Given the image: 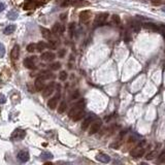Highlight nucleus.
Here are the masks:
<instances>
[{
    "label": "nucleus",
    "mask_w": 165,
    "mask_h": 165,
    "mask_svg": "<svg viewBox=\"0 0 165 165\" xmlns=\"http://www.w3.org/2000/svg\"><path fill=\"white\" fill-rule=\"evenodd\" d=\"M68 29H69V34H70V37H72L73 33H74V30H76V24H74V23L69 24Z\"/></svg>",
    "instance_id": "28"
},
{
    "label": "nucleus",
    "mask_w": 165,
    "mask_h": 165,
    "mask_svg": "<svg viewBox=\"0 0 165 165\" xmlns=\"http://www.w3.org/2000/svg\"><path fill=\"white\" fill-rule=\"evenodd\" d=\"M5 101H6V98H5V96L3 94H0V103L2 104V103H4Z\"/></svg>",
    "instance_id": "40"
},
{
    "label": "nucleus",
    "mask_w": 165,
    "mask_h": 165,
    "mask_svg": "<svg viewBox=\"0 0 165 165\" xmlns=\"http://www.w3.org/2000/svg\"><path fill=\"white\" fill-rule=\"evenodd\" d=\"M92 123H93V117L91 115H89L88 117H86L85 120L82 121V130H87L88 128L90 127V126L92 125Z\"/></svg>",
    "instance_id": "12"
},
{
    "label": "nucleus",
    "mask_w": 165,
    "mask_h": 165,
    "mask_svg": "<svg viewBox=\"0 0 165 165\" xmlns=\"http://www.w3.org/2000/svg\"><path fill=\"white\" fill-rule=\"evenodd\" d=\"M65 31V27L60 23H56L52 28V33H54L55 35H62Z\"/></svg>",
    "instance_id": "7"
},
{
    "label": "nucleus",
    "mask_w": 165,
    "mask_h": 165,
    "mask_svg": "<svg viewBox=\"0 0 165 165\" xmlns=\"http://www.w3.org/2000/svg\"><path fill=\"white\" fill-rule=\"evenodd\" d=\"M157 163H165V152H162V153L159 155Z\"/></svg>",
    "instance_id": "35"
},
{
    "label": "nucleus",
    "mask_w": 165,
    "mask_h": 165,
    "mask_svg": "<svg viewBox=\"0 0 165 165\" xmlns=\"http://www.w3.org/2000/svg\"><path fill=\"white\" fill-rule=\"evenodd\" d=\"M47 43H43V41H39V43L36 45V50H37L38 52H43V50L47 49Z\"/></svg>",
    "instance_id": "26"
},
{
    "label": "nucleus",
    "mask_w": 165,
    "mask_h": 165,
    "mask_svg": "<svg viewBox=\"0 0 165 165\" xmlns=\"http://www.w3.org/2000/svg\"><path fill=\"white\" fill-rule=\"evenodd\" d=\"M18 16H19V12H16V10H10V12H7V19L12 20V21H14V20H16V18H18Z\"/></svg>",
    "instance_id": "21"
},
{
    "label": "nucleus",
    "mask_w": 165,
    "mask_h": 165,
    "mask_svg": "<svg viewBox=\"0 0 165 165\" xmlns=\"http://www.w3.org/2000/svg\"><path fill=\"white\" fill-rule=\"evenodd\" d=\"M60 67H61V64L59 62H55V63L51 64V66H50V68L52 69V70H58Z\"/></svg>",
    "instance_id": "31"
},
{
    "label": "nucleus",
    "mask_w": 165,
    "mask_h": 165,
    "mask_svg": "<svg viewBox=\"0 0 165 165\" xmlns=\"http://www.w3.org/2000/svg\"><path fill=\"white\" fill-rule=\"evenodd\" d=\"M19 56H20V47L18 45H16L12 47V52H10V58H12V61H16V60H18Z\"/></svg>",
    "instance_id": "15"
},
{
    "label": "nucleus",
    "mask_w": 165,
    "mask_h": 165,
    "mask_svg": "<svg viewBox=\"0 0 165 165\" xmlns=\"http://www.w3.org/2000/svg\"><path fill=\"white\" fill-rule=\"evenodd\" d=\"M66 109H67V103H66V101H62L61 103H60L59 107H58V113H63L64 111H66Z\"/></svg>",
    "instance_id": "27"
},
{
    "label": "nucleus",
    "mask_w": 165,
    "mask_h": 165,
    "mask_svg": "<svg viewBox=\"0 0 165 165\" xmlns=\"http://www.w3.org/2000/svg\"><path fill=\"white\" fill-rule=\"evenodd\" d=\"M40 31H41V34H43V36L45 38V39H51V38H52V31H50L49 29L41 27V28H40Z\"/></svg>",
    "instance_id": "18"
},
{
    "label": "nucleus",
    "mask_w": 165,
    "mask_h": 165,
    "mask_svg": "<svg viewBox=\"0 0 165 165\" xmlns=\"http://www.w3.org/2000/svg\"><path fill=\"white\" fill-rule=\"evenodd\" d=\"M78 96H80V94H78V92L76 91V92L73 93V95L71 96V98H72V99H76V98H78Z\"/></svg>",
    "instance_id": "41"
},
{
    "label": "nucleus",
    "mask_w": 165,
    "mask_h": 165,
    "mask_svg": "<svg viewBox=\"0 0 165 165\" xmlns=\"http://www.w3.org/2000/svg\"><path fill=\"white\" fill-rule=\"evenodd\" d=\"M100 128H101V121H95V122L92 123V125L90 126L89 134L90 135L95 134V133H97L99 131Z\"/></svg>",
    "instance_id": "8"
},
{
    "label": "nucleus",
    "mask_w": 165,
    "mask_h": 165,
    "mask_svg": "<svg viewBox=\"0 0 165 165\" xmlns=\"http://www.w3.org/2000/svg\"><path fill=\"white\" fill-rule=\"evenodd\" d=\"M111 22L116 25H119L120 24V16L118 14H113L111 16Z\"/></svg>",
    "instance_id": "29"
},
{
    "label": "nucleus",
    "mask_w": 165,
    "mask_h": 165,
    "mask_svg": "<svg viewBox=\"0 0 165 165\" xmlns=\"http://www.w3.org/2000/svg\"><path fill=\"white\" fill-rule=\"evenodd\" d=\"M34 87H35V90L36 91H41L45 88V82H43V80H41L40 78H37L34 82Z\"/></svg>",
    "instance_id": "17"
},
{
    "label": "nucleus",
    "mask_w": 165,
    "mask_h": 165,
    "mask_svg": "<svg viewBox=\"0 0 165 165\" xmlns=\"http://www.w3.org/2000/svg\"><path fill=\"white\" fill-rule=\"evenodd\" d=\"M37 61V57H28L24 60V66L28 69H34L35 68V63Z\"/></svg>",
    "instance_id": "4"
},
{
    "label": "nucleus",
    "mask_w": 165,
    "mask_h": 165,
    "mask_svg": "<svg viewBox=\"0 0 165 165\" xmlns=\"http://www.w3.org/2000/svg\"><path fill=\"white\" fill-rule=\"evenodd\" d=\"M109 14L107 12H101V14H96L94 19V27H99L104 25L106 22V20L109 19Z\"/></svg>",
    "instance_id": "3"
},
{
    "label": "nucleus",
    "mask_w": 165,
    "mask_h": 165,
    "mask_svg": "<svg viewBox=\"0 0 165 165\" xmlns=\"http://www.w3.org/2000/svg\"><path fill=\"white\" fill-rule=\"evenodd\" d=\"M45 165H54V164H53V163H50V162H47V163H45Z\"/></svg>",
    "instance_id": "43"
},
{
    "label": "nucleus",
    "mask_w": 165,
    "mask_h": 165,
    "mask_svg": "<svg viewBox=\"0 0 165 165\" xmlns=\"http://www.w3.org/2000/svg\"><path fill=\"white\" fill-rule=\"evenodd\" d=\"M14 30H16V25L10 24V25H8L7 27H5L3 33H4L5 35H10V34H12V33L14 32Z\"/></svg>",
    "instance_id": "20"
},
{
    "label": "nucleus",
    "mask_w": 165,
    "mask_h": 165,
    "mask_svg": "<svg viewBox=\"0 0 165 165\" xmlns=\"http://www.w3.org/2000/svg\"><path fill=\"white\" fill-rule=\"evenodd\" d=\"M158 32H160L161 34L163 35V37L165 38V24H159L158 25Z\"/></svg>",
    "instance_id": "30"
},
{
    "label": "nucleus",
    "mask_w": 165,
    "mask_h": 165,
    "mask_svg": "<svg viewBox=\"0 0 165 165\" xmlns=\"http://www.w3.org/2000/svg\"><path fill=\"white\" fill-rule=\"evenodd\" d=\"M57 45H58V43H57L56 40H51V41L47 43V47H50V49H52V50L56 49Z\"/></svg>",
    "instance_id": "32"
},
{
    "label": "nucleus",
    "mask_w": 165,
    "mask_h": 165,
    "mask_svg": "<svg viewBox=\"0 0 165 165\" xmlns=\"http://www.w3.org/2000/svg\"><path fill=\"white\" fill-rule=\"evenodd\" d=\"M29 158H30V155H29L28 151L22 150V151H20L19 153H18V159H19L21 162H23V163L27 162V161L29 160Z\"/></svg>",
    "instance_id": "11"
},
{
    "label": "nucleus",
    "mask_w": 165,
    "mask_h": 165,
    "mask_svg": "<svg viewBox=\"0 0 165 165\" xmlns=\"http://www.w3.org/2000/svg\"><path fill=\"white\" fill-rule=\"evenodd\" d=\"M59 78L60 80H66V78H67V72L66 71H61L59 73Z\"/></svg>",
    "instance_id": "37"
},
{
    "label": "nucleus",
    "mask_w": 165,
    "mask_h": 165,
    "mask_svg": "<svg viewBox=\"0 0 165 165\" xmlns=\"http://www.w3.org/2000/svg\"><path fill=\"white\" fill-rule=\"evenodd\" d=\"M4 8H5L4 4H3V3H0V12H3V10H4Z\"/></svg>",
    "instance_id": "42"
},
{
    "label": "nucleus",
    "mask_w": 165,
    "mask_h": 165,
    "mask_svg": "<svg viewBox=\"0 0 165 165\" xmlns=\"http://www.w3.org/2000/svg\"><path fill=\"white\" fill-rule=\"evenodd\" d=\"M163 12H165V8H163Z\"/></svg>",
    "instance_id": "45"
},
{
    "label": "nucleus",
    "mask_w": 165,
    "mask_h": 165,
    "mask_svg": "<svg viewBox=\"0 0 165 165\" xmlns=\"http://www.w3.org/2000/svg\"><path fill=\"white\" fill-rule=\"evenodd\" d=\"M4 54H5V47L2 43H0V58H2L4 56Z\"/></svg>",
    "instance_id": "38"
},
{
    "label": "nucleus",
    "mask_w": 165,
    "mask_h": 165,
    "mask_svg": "<svg viewBox=\"0 0 165 165\" xmlns=\"http://www.w3.org/2000/svg\"><path fill=\"white\" fill-rule=\"evenodd\" d=\"M59 97H60V94H57L55 97L51 98L47 101V106H49L51 109H55L57 107V103H58V100H59Z\"/></svg>",
    "instance_id": "14"
},
{
    "label": "nucleus",
    "mask_w": 165,
    "mask_h": 165,
    "mask_svg": "<svg viewBox=\"0 0 165 165\" xmlns=\"http://www.w3.org/2000/svg\"><path fill=\"white\" fill-rule=\"evenodd\" d=\"M144 27L146 29H150V30H152V31H158L159 30L158 25H156V24H154V23H144Z\"/></svg>",
    "instance_id": "23"
},
{
    "label": "nucleus",
    "mask_w": 165,
    "mask_h": 165,
    "mask_svg": "<svg viewBox=\"0 0 165 165\" xmlns=\"http://www.w3.org/2000/svg\"><path fill=\"white\" fill-rule=\"evenodd\" d=\"M91 18H92V14H91V12L88 10H82L80 14V22L82 24H87L91 20Z\"/></svg>",
    "instance_id": "6"
},
{
    "label": "nucleus",
    "mask_w": 165,
    "mask_h": 165,
    "mask_svg": "<svg viewBox=\"0 0 165 165\" xmlns=\"http://www.w3.org/2000/svg\"><path fill=\"white\" fill-rule=\"evenodd\" d=\"M130 155L134 158H140L144 155V148L142 146H136L135 148H133L131 152H130Z\"/></svg>",
    "instance_id": "9"
},
{
    "label": "nucleus",
    "mask_w": 165,
    "mask_h": 165,
    "mask_svg": "<svg viewBox=\"0 0 165 165\" xmlns=\"http://www.w3.org/2000/svg\"><path fill=\"white\" fill-rule=\"evenodd\" d=\"M56 2L60 6H69V5H72V0H57Z\"/></svg>",
    "instance_id": "25"
},
{
    "label": "nucleus",
    "mask_w": 165,
    "mask_h": 165,
    "mask_svg": "<svg viewBox=\"0 0 165 165\" xmlns=\"http://www.w3.org/2000/svg\"><path fill=\"white\" fill-rule=\"evenodd\" d=\"M54 74L53 73H51L50 71H43V72H40L39 73V76L38 78H40L41 80H49V78H54Z\"/></svg>",
    "instance_id": "19"
},
{
    "label": "nucleus",
    "mask_w": 165,
    "mask_h": 165,
    "mask_svg": "<svg viewBox=\"0 0 165 165\" xmlns=\"http://www.w3.org/2000/svg\"><path fill=\"white\" fill-rule=\"evenodd\" d=\"M157 154H158V152H157V150H155V151H152V153H150L148 155H146V159H148V160H151V159H154L157 156Z\"/></svg>",
    "instance_id": "36"
},
{
    "label": "nucleus",
    "mask_w": 165,
    "mask_h": 165,
    "mask_svg": "<svg viewBox=\"0 0 165 165\" xmlns=\"http://www.w3.org/2000/svg\"><path fill=\"white\" fill-rule=\"evenodd\" d=\"M45 2H47V0H27L26 2H25V4H24V10H35L36 7L43 4Z\"/></svg>",
    "instance_id": "2"
},
{
    "label": "nucleus",
    "mask_w": 165,
    "mask_h": 165,
    "mask_svg": "<svg viewBox=\"0 0 165 165\" xmlns=\"http://www.w3.org/2000/svg\"><path fill=\"white\" fill-rule=\"evenodd\" d=\"M86 105V101L84 99H80V101L76 102L74 105L69 109L68 111V116L69 118H71L73 121H80V119L84 117L85 115V111H84V109H85Z\"/></svg>",
    "instance_id": "1"
},
{
    "label": "nucleus",
    "mask_w": 165,
    "mask_h": 165,
    "mask_svg": "<svg viewBox=\"0 0 165 165\" xmlns=\"http://www.w3.org/2000/svg\"><path fill=\"white\" fill-rule=\"evenodd\" d=\"M55 86H56V84H55V82H50L49 85L45 86V88L43 90V97L50 96V95H51L53 92H54Z\"/></svg>",
    "instance_id": "10"
},
{
    "label": "nucleus",
    "mask_w": 165,
    "mask_h": 165,
    "mask_svg": "<svg viewBox=\"0 0 165 165\" xmlns=\"http://www.w3.org/2000/svg\"><path fill=\"white\" fill-rule=\"evenodd\" d=\"M139 165H148V164H146V163H140Z\"/></svg>",
    "instance_id": "44"
},
{
    "label": "nucleus",
    "mask_w": 165,
    "mask_h": 165,
    "mask_svg": "<svg viewBox=\"0 0 165 165\" xmlns=\"http://www.w3.org/2000/svg\"><path fill=\"white\" fill-rule=\"evenodd\" d=\"M36 50V45L35 43H30V45H27V51L29 53H33Z\"/></svg>",
    "instance_id": "34"
},
{
    "label": "nucleus",
    "mask_w": 165,
    "mask_h": 165,
    "mask_svg": "<svg viewBox=\"0 0 165 165\" xmlns=\"http://www.w3.org/2000/svg\"><path fill=\"white\" fill-rule=\"evenodd\" d=\"M41 60L43 61H47V62H50V61H53V60L56 58V55L54 54L53 52H45L41 54Z\"/></svg>",
    "instance_id": "13"
},
{
    "label": "nucleus",
    "mask_w": 165,
    "mask_h": 165,
    "mask_svg": "<svg viewBox=\"0 0 165 165\" xmlns=\"http://www.w3.org/2000/svg\"><path fill=\"white\" fill-rule=\"evenodd\" d=\"M65 53H66V51H65L64 49H63V50H60L59 53H58V56H59L60 58H63L64 55H65Z\"/></svg>",
    "instance_id": "39"
},
{
    "label": "nucleus",
    "mask_w": 165,
    "mask_h": 165,
    "mask_svg": "<svg viewBox=\"0 0 165 165\" xmlns=\"http://www.w3.org/2000/svg\"><path fill=\"white\" fill-rule=\"evenodd\" d=\"M85 5H89V2L85 1V0H72V6H85Z\"/></svg>",
    "instance_id": "22"
},
{
    "label": "nucleus",
    "mask_w": 165,
    "mask_h": 165,
    "mask_svg": "<svg viewBox=\"0 0 165 165\" xmlns=\"http://www.w3.org/2000/svg\"><path fill=\"white\" fill-rule=\"evenodd\" d=\"M26 136V131L23 129H16L12 133V140H21Z\"/></svg>",
    "instance_id": "5"
},
{
    "label": "nucleus",
    "mask_w": 165,
    "mask_h": 165,
    "mask_svg": "<svg viewBox=\"0 0 165 165\" xmlns=\"http://www.w3.org/2000/svg\"><path fill=\"white\" fill-rule=\"evenodd\" d=\"M39 157H40V159H41V160H49V159L53 158V155H52V153H50V152L43 151V153L40 154Z\"/></svg>",
    "instance_id": "24"
},
{
    "label": "nucleus",
    "mask_w": 165,
    "mask_h": 165,
    "mask_svg": "<svg viewBox=\"0 0 165 165\" xmlns=\"http://www.w3.org/2000/svg\"><path fill=\"white\" fill-rule=\"evenodd\" d=\"M131 28L134 31H138L139 28H140V24L137 23V22H135V21H133L131 23Z\"/></svg>",
    "instance_id": "33"
},
{
    "label": "nucleus",
    "mask_w": 165,
    "mask_h": 165,
    "mask_svg": "<svg viewBox=\"0 0 165 165\" xmlns=\"http://www.w3.org/2000/svg\"><path fill=\"white\" fill-rule=\"evenodd\" d=\"M96 160L101 163H109V161H111V158H109V156H107L106 154L100 153L98 154V155H96Z\"/></svg>",
    "instance_id": "16"
}]
</instances>
